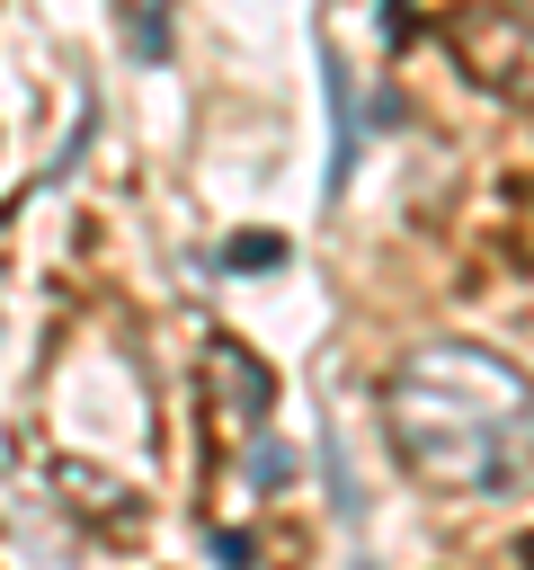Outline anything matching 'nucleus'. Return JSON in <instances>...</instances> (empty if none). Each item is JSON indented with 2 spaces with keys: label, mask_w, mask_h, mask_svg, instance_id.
I'll return each mask as SVG.
<instances>
[{
  "label": "nucleus",
  "mask_w": 534,
  "mask_h": 570,
  "mask_svg": "<svg viewBox=\"0 0 534 570\" xmlns=\"http://www.w3.org/2000/svg\"><path fill=\"white\" fill-rule=\"evenodd\" d=\"M383 436L409 481L445 499L516 490L534 472V383L472 338H427L383 374Z\"/></svg>",
  "instance_id": "nucleus-1"
},
{
  "label": "nucleus",
  "mask_w": 534,
  "mask_h": 570,
  "mask_svg": "<svg viewBox=\"0 0 534 570\" xmlns=\"http://www.w3.org/2000/svg\"><path fill=\"white\" fill-rule=\"evenodd\" d=\"M445 53H454V71H463L481 98L534 116V18H525V9H507V0L454 9V18H445Z\"/></svg>",
  "instance_id": "nucleus-2"
},
{
  "label": "nucleus",
  "mask_w": 534,
  "mask_h": 570,
  "mask_svg": "<svg viewBox=\"0 0 534 570\" xmlns=\"http://www.w3.org/2000/svg\"><path fill=\"white\" fill-rule=\"evenodd\" d=\"M205 383H214L222 419H240V428H258V419L276 410V374H267L240 338H214V347H205Z\"/></svg>",
  "instance_id": "nucleus-3"
},
{
  "label": "nucleus",
  "mask_w": 534,
  "mask_h": 570,
  "mask_svg": "<svg viewBox=\"0 0 534 570\" xmlns=\"http://www.w3.org/2000/svg\"><path fill=\"white\" fill-rule=\"evenodd\" d=\"M53 490L71 499V517H89V525H134V490L125 481H107V472H89V463H53Z\"/></svg>",
  "instance_id": "nucleus-4"
},
{
  "label": "nucleus",
  "mask_w": 534,
  "mask_h": 570,
  "mask_svg": "<svg viewBox=\"0 0 534 570\" xmlns=\"http://www.w3.org/2000/svg\"><path fill=\"white\" fill-rule=\"evenodd\" d=\"M222 267H231V276H267V267H285V232H231V240H222Z\"/></svg>",
  "instance_id": "nucleus-5"
},
{
  "label": "nucleus",
  "mask_w": 534,
  "mask_h": 570,
  "mask_svg": "<svg viewBox=\"0 0 534 570\" xmlns=\"http://www.w3.org/2000/svg\"><path fill=\"white\" fill-rule=\"evenodd\" d=\"M516 561H525V570H534V534H525V543H516Z\"/></svg>",
  "instance_id": "nucleus-6"
},
{
  "label": "nucleus",
  "mask_w": 534,
  "mask_h": 570,
  "mask_svg": "<svg viewBox=\"0 0 534 570\" xmlns=\"http://www.w3.org/2000/svg\"><path fill=\"white\" fill-rule=\"evenodd\" d=\"M356 570H365V561H356Z\"/></svg>",
  "instance_id": "nucleus-7"
}]
</instances>
